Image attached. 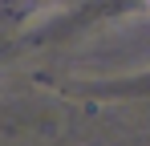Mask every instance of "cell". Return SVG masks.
<instances>
[{"label": "cell", "mask_w": 150, "mask_h": 146, "mask_svg": "<svg viewBox=\"0 0 150 146\" xmlns=\"http://www.w3.org/2000/svg\"><path fill=\"white\" fill-rule=\"evenodd\" d=\"M146 12H150V0H146Z\"/></svg>", "instance_id": "obj_1"}]
</instances>
